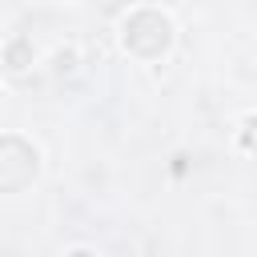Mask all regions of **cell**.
I'll use <instances>...</instances> for the list:
<instances>
[{
    "label": "cell",
    "mask_w": 257,
    "mask_h": 257,
    "mask_svg": "<svg viewBox=\"0 0 257 257\" xmlns=\"http://www.w3.org/2000/svg\"><path fill=\"white\" fill-rule=\"evenodd\" d=\"M120 40L137 60H161L173 48V20L157 8H137L120 24Z\"/></svg>",
    "instance_id": "obj_1"
},
{
    "label": "cell",
    "mask_w": 257,
    "mask_h": 257,
    "mask_svg": "<svg viewBox=\"0 0 257 257\" xmlns=\"http://www.w3.org/2000/svg\"><path fill=\"white\" fill-rule=\"evenodd\" d=\"M40 173V153L16 137V133H4L0 137V193H20L36 181Z\"/></svg>",
    "instance_id": "obj_2"
},
{
    "label": "cell",
    "mask_w": 257,
    "mask_h": 257,
    "mask_svg": "<svg viewBox=\"0 0 257 257\" xmlns=\"http://www.w3.org/2000/svg\"><path fill=\"white\" fill-rule=\"evenodd\" d=\"M4 60H8V68H12V72H24V68L32 64V44H28L24 36H16V40L4 48Z\"/></svg>",
    "instance_id": "obj_3"
},
{
    "label": "cell",
    "mask_w": 257,
    "mask_h": 257,
    "mask_svg": "<svg viewBox=\"0 0 257 257\" xmlns=\"http://www.w3.org/2000/svg\"><path fill=\"white\" fill-rule=\"evenodd\" d=\"M241 141H245L249 149H257V116H245V133H241Z\"/></svg>",
    "instance_id": "obj_4"
},
{
    "label": "cell",
    "mask_w": 257,
    "mask_h": 257,
    "mask_svg": "<svg viewBox=\"0 0 257 257\" xmlns=\"http://www.w3.org/2000/svg\"><path fill=\"white\" fill-rule=\"evenodd\" d=\"M72 60H76V52H72V48H68V52H64V48L56 52V68H60V72H68V68H72Z\"/></svg>",
    "instance_id": "obj_5"
},
{
    "label": "cell",
    "mask_w": 257,
    "mask_h": 257,
    "mask_svg": "<svg viewBox=\"0 0 257 257\" xmlns=\"http://www.w3.org/2000/svg\"><path fill=\"white\" fill-rule=\"evenodd\" d=\"M0 100H4V88H0Z\"/></svg>",
    "instance_id": "obj_6"
},
{
    "label": "cell",
    "mask_w": 257,
    "mask_h": 257,
    "mask_svg": "<svg viewBox=\"0 0 257 257\" xmlns=\"http://www.w3.org/2000/svg\"><path fill=\"white\" fill-rule=\"evenodd\" d=\"M56 4H68V0H56Z\"/></svg>",
    "instance_id": "obj_7"
}]
</instances>
